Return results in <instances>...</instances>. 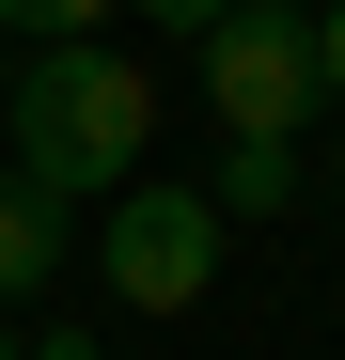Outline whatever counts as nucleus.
Instances as JSON below:
<instances>
[{
  "mask_svg": "<svg viewBox=\"0 0 345 360\" xmlns=\"http://www.w3.org/2000/svg\"><path fill=\"white\" fill-rule=\"evenodd\" d=\"M142 16H157V32H220L236 0H142Z\"/></svg>",
  "mask_w": 345,
  "mask_h": 360,
  "instance_id": "9",
  "label": "nucleus"
},
{
  "mask_svg": "<svg viewBox=\"0 0 345 360\" xmlns=\"http://www.w3.org/2000/svg\"><path fill=\"white\" fill-rule=\"evenodd\" d=\"M94 282L126 297V314H204V282H220V204L189 188V172L110 188V219H94Z\"/></svg>",
  "mask_w": 345,
  "mask_h": 360,
  "instance_id": "2",
  "label": "nucleus"
},
{
  "mask_svg": "<svg viewBox=\"0 0 345 360\" xmlns=\"http://www.w3.org/2000/svg\"><path fill=\"white\" fill-rule=\"evenodd\" d=\"M0 360H16V314H0Z\"/></svg>",
  "mask_w": 345,
  "mask_h": 360,
  "instance_id": "11",
  "label": "nucleus"
},
{
  "mask_svg": "<svg viewBox=\"0 0 345 360\" xmlns=\"http://www.w3.org/2000/svg\"><path fill=\"white\" fill-rule=\"evenodd\" d=\"M204 204H220V235H236V219H282V204H299V141H236Z\"/></svg>",
  "mask_w": 345,
  "mask_h": 360,
  "instance_id": "5",
  "label": "nucleus"
},
{
  "mask_svg": "<svg viewBox=\"0 0 345 360\" xmlns=\"http://www.w3.org/2000/svg\"><path fill=\"white\" fill-rule=\"evenodd\" d=\"M47 282H63V204L0 172V314H16V297H47Z\"/></svg>",
  "mask_w": 345,
  "mask_h": 360,
  "instance_id": "4",
  "label": "nucleus"
},
{
  "mask_svg": "<svg viewBox=\"0 0 345 360\" xmlns=\"http://www.w3.org/2000/svg\"><path fill=\"white\" fill-rule=\"evenodd\" d=\"M314 94L345 110V0H330V16H314Z\"/></svg>",
  "mask_w": 345,
  "mask_h": 360,
  "instance_id": "7",
  "label": "nucleus"
},
{
  "mask_svg": "<svg viewBox=\"0 0 345 360\" xmlns=\"http://www.w3.org/2000/svg\"><path fill=\"white\" fill-rule=\"evenodd\" d=\"M0 126H16V188H47V204H110V188H142V141H157V79L126 63V47H32L16 79H0Z\"/></svg>",
  "mask_w": 345,
  "mask_h": 360,
  "instance_id": "1",
  "label": "nucleus"
},
{
  "mask_svg": "<svg viewBox=\"0 0 345 360\" xmlns=\"http://www.w3.org/2000/svg\"><path fill=\"white\" fill-rule=\"evenodd\" d=\"M330 204H345V126H330Z\"/></svg>",
  "mask_w": 345,
  "mask_h": 360,
  "instance_id": "10",
  "label": "nucleus"
},
{
  "mask_svg": "<svg viewBox=\"0 0 345 360\" xmlns=\"http://www.w3.org/2000/svg\"><path fill=\"white\" fill-rule=\"evenodd\" d=\"M204 47V110H220V126H236V141H299L314 126V16H299V0H236V16H220V32H189Z\"/></svg>",
  "mask_w": 345,
  "mask_h": 360,
  "instance_id": "3",
  "label": "nucleus"
},
{
  "mask_svg": "<svg viewBox=\"0 0 345 360\" xmlns=\"http://www.w3.org/2000/svg\"><path fill=\"white\" fill-rule=\"evenodd\" d=\"M0 32H47V47H94L110 0H0Z\"/></svg>",
  "mask_w": 345,
  "mask_h": 360,
  "instance_id": "6",
  "label": "nucleus"
},
{
  "mask_svg": "<svg viewBox=\"0 0 345 360\" xmlns=\"http://www.w3.org/2000/svg\"><path fill=\"white\" fill-rule=\"evenodd\" d=\"M16 360H110L94 329H16Z\"/></svg>",
  "mask_w": 345,
  "mask_h": 360,
  "instance_id": "8",
  "label": "nucleus"
}]
</instances>
